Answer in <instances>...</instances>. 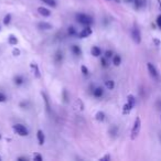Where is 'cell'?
I'll return each mask as SVG.
<instances>
[{"label":"cell","mask_w":161,"mask_h":161,"mask_svg":"<svg viewBox=\"0 0 161 161\" xmlns=\"http://www.w3.org/2000/svg\"><path fill=\"white\" fill-rule=\"evenodd\" d=\"M76 20L83 25H91L93 23V19L91 18L89 16H87V14H84V13L76 14Z\"/></svg>","instance_id":"6da1fadb"},{"label":"cell","mask_w":161,"mask_h":161,"mask_svg":"<svg viewBox=\"0 0 161 161\" xmlns=\"http://www.w3.org/2000/svg\"><path fill=\"white\" fill-rule=\"evenodd\" d=\"M140 128H141V120H140V117H136L134 127H132V129H131V139H136V137L138 136V134H139V131H140Z\"/></svg>","instance_id":"7a4b0ae2"},{"label":"cell","mask_w":161,"mask_h":161,"mask_svg":"<svg viewBox=\"0 0 161 161\" xmlns=\"http://www.w3.org/2000/svg\"><path fill=\"white\" fill-rule=\"evenodd\" d=\"M12 128H13V131H14L17 135H19V136H21V137L28 136V134H29V131L25 128V126H23V125H21V124L14 125Z\"/></svg>","instance_id":"3957f363"},{"label":"cell","mask_w":161,"mask_h":161,"mask_svg":"<svg viewBox=\"0 0 161 161\" xmlns=\"http://www.w3.org/2000/svg\"><path fill=\"white\" fill-rule=\"evenodd\" d=\"M131 37H132V40H134L137 44H139L141 42V34H140V31H139L137 28H134V29H132V31H131Z\"/></svg>","instance_id":"277c9868"},{"label":"cell","mask_w":161,"mask_h":161,"mask_svg":"<svg viewBox=\"0 0 161 161\" xmlns=\"http://www.w3.org/2000/svg\"><path fill=\"white\" fill-rule=\"evenodd\" d=\"M92 32L93 31H92L91 27H89V25H86V27H85V28H84V29H83V30H82V31H80L77 35H78L80 38H82V39H84V38L89 37V35L92 34Z\"/></svg>","instance_id":"5b68a950"},{"label":"cell","mask_w":161,"mask_h":161,"mask_svg":"<svg viewBox=\"0 0 161 161\" xmlns=\"http://www.w3.org/2000/svg\"><path fill=\"white\" fill-rule=\"evenodd\" d=\"M147 68H148V71H149V73H150V75H151L152 77L157 78V77H158V71H157V68H155V65H153L152 63H148V64H147Z\"/></svg>","instance_id":"8992f818"},{"label":"cell","mask_w":161,"mask_h":161,"mask_svg":"<svg viewBox=\"0 0 161 161\" xmlns=\"http://www.w3.org/2000/svg\"><path fill=\"white\" fill-rule=\"evenodd\" d=\"M38 12L40 13L42 17H50L51 16V11L48 8H44V7H39L38 8Z\"/></svg>","instance_id":"52a82bcc"},{"label":"cell","mask_w":161,"mask_h":161,"mask_svg":"<svg viewBox=\"0 0 161 161\" xmlns=\"http://www.w3.org/2000/svg\"><path fill=\"white\" fill-rule=\"evenodd\" d=\"M38 141H39V145L40 146H42V145H44V141H45V136H44L43 131L42 130H38Z\"/></svg>","instance_id":"ba28073f"},{"label":"cell","mask_w":161,"mask_h":161,"mask_svg":"<svg viewBox=\"0 0 161 161\" xmlns=\"http://www.w3.org/2000/svg\"><path fill=\"white\" fill-rule=\"evenodd\" d=\"M134 5L136 9H141L146 6V0H134Z\"/></svg>","instance_id":"9c48e42d"},{"label":"cell","mask_w":161,"mask_h":161,"mask_svg":"<svg viewBox=\"0 0 161 161\" xmlns=\"http://www.w3.org/2000/svg\"><path fill=\"white\" fill-rule=\"evenodd\" d=\"M39 29H41V30H50V29H52V25L48 23V22H40L39 25Z\"/></svg>","instance_id":"30bf717a"},{"label":"cell","mask_w":161,"mask_h":161,"mask_svg":"<svg viewBox=\"0 0 161 161\" xmlns=\"http://www.w3.org/2000/svg\"><path fill=\"white\" fill-rule=\"evenodd\" d=\"M8 42H9V44H11V45H17V43H18V39H17L16 35L10 34V35L8 37Z\"/></svg>","instance_id":"8fae6325"},{"label":"cell","mask_w":161,"mask_h":161,"mask_svg":"<svg viewBox=\"0 0 161 161\" xmlns=\"http://www.w3.org/2000/svg\"><path fill=\"white\" fill-rule=\"evenodd\" d=\"M91 53H92V55L93 56H99L100 55V53H102V51H100V49H99L98 46H93L92 48V50H91Z\"/></svg>","instance_id":"7c38bea8"},{"label":"cell","mask_w":161,"mask_h":161,"mask_svg":"<svg viewBox=\"0 0 161 161\" xmlns=\"http://www.w3.org/2000/svg\"><path fill=\"white\" fill-rule=\"evenodd\" d=\"M103 94H104V91H103L102 87H97V88L94 89V96L95 97H102Z\"/></svg>","instance_id":"4fadbf2b"},{"label":"cell","mask_w":161,"mask_h":161,"mask_svg":"<svg viewBox=\"0 0 161 161\" xmlns=\"http://www.w3.org/2000/svg\"><path fill=\"white\" fill-rule=\"evenodd\" d=\"M31 68L32 71H33V74L35 75V77H40V71H39V68H38V65L37 64H34V63H32L31 64Z\"/></svg>","instance_id":"5bb4252c"},{"label":"cell","mask_w":161,"mask_h":161,"mask_svg":"<svg viewBox=\"0 0 161 161\" xmlns=\"http://www.w3.org/2000/svg\"><path fill=\"white\" fill-rule=\"evenodd\" d=\"M72 52L74 53L75 55H80L82 54V50H80V46H77V45H72Z\"/></svg>","instance_id":"9a60e30c"},{"label":"cell","mask_w":161,"mask_h":161,"mask_svg":"<svg viewBox=\"0 0 161 161\" xmlns=\"http://www.w3.org/2000/svg\"><path fill=\"white\" fill-rule=\"evenodd\" d=\"M95 118L98 120V121H104L105 120V114L103 112H98L96 113V115H95Z\"/></svg>","instance_id":"2e32d148"},{"label":"cell","mask_w":161,"mask_h":161,"mask_svg":"<svg viewBox=\"0 0 161 161\" xmlns=\"http://www.w3.org/2000/svg\"><path fill=\"white\" fill-rule=\"evenodd\" d=\"M42 97L44 99V103H45V107H46V111L50 112V103H49V98H48V96H46V94L45 93H42Z\"/></svg>","instance_id":"e0dca14e"},{"label":"cell","mask_w":161,"mask_h":161,"mask_svg":"<svg viewBox=\"0 0 161 161\" xmlns=\"http://www.w3.org/2000/svg\"><path fill=\"white\" fill-rule=\"evenodd\" d=\"M127 98H128V102H127V103L134 108V106H135V104H136V99H135V97H134L132 95H128Z\"/></svg>","instance_id":"ac0fdd59"},{"label":"cell","mask_w":161,"mask_h":161,"mask_svg":"<svg viewBox=\"0 0 161 161\" xmlns=\"http://www.w3.org/2000/svg\"><path fill=\"white\" fill-rule=\"evenodd\" d=\"M120 62H121V57L119 55H114V57H113V63H114V65L118 66V65L120 64Z\"/></svg>","instance_id":"d6986e66"},{"label":"cell","mask_w":161,"mask_h":161,"mask_svg":"<svg viewBox=\"0 0 161 161\" xmlns=\"http://www.w3.org/2000/svg\"><path fill=\"white\" fill-rule=\"evenodd\" d=\"M105 86H106V88H108V89H113V88L115 87V83H114V80H106Z\"/></svg>","instance_id":"ffe728a7"},{"label":"cell","mask_w":161,"mask_h":161,"mask_svg":"<svg viewBox=\"0 0 161 161\" xmlns=\"http://www.w3.org/2000/svg\"><path fill=\"white\" fill-rule=\"evenodd\" d=\"M42 2H44L45 5H48V6L50 7H56V2H55V0H41Z\"/></svg>","instance_id":"44dd1931"},{"label":"cell","mask_w":161,"mask_h":161,"mask_svg":"<svg viewBox=\"0 0 161 161\" xmlns=\"http://www.w3.org/2000/svg\"><path fill=\"white\" fill-rule=\"evenodd\" d=\"M132 109V107L127 103V104H125L124 105V108H123V113L124 114H128V113H130V111Z\"/></svg>","instance_id":"7402d4cb"},{"label":"cell","mask_w":161,"mask_h":161,"mask_svg":"<svg viewBox=\"0 0 161 161\" xmlns=\"http://www.w3.org/2000/svg\"><path fill=\"white\" fill-rule=\"evenodd\" d=\"M14 83H16L17 85H21V84L23 83V77H22V76H20V75L16 76V77H14Z\"/></svg>","instance_id":"603a6c76"},{"label":"cell","mask_w":161,"mask_h":161,"mask_svg":"<svg viewBox=\"0 0 161 161\" xmlns=\"http://www.w3.org/2000/svg\"><path fill=\"white\" fill-rule=\"evenodd\" d=\"M62 59H63L62 52H61V51H57V52H56V54H55V61L56 62H61V61H62Z\"/></svg>","instance_id":"cb8c5ba5"},{"label":"cell","mask_w":161,"mask_h":161,"mask_svg":"<svg viewBox=\"0 0 161 161\" xmlns=\"http://www.w3.org/2000/svg\"><path fill=\"white\" fill-rule=\"evenodd\" d=\"M10 21H11V14H7L5 19H3V25H8L10 23Z\"/></svg>","instance_id":"d4e9b609"},{"label":"cell","mask_w":161,"mask_h":161,"mask_svg":"<svg viewBox=\"0 0 161 161\" xmlns=\"http://www.w3.org/2000/svg\"><path fill=\"white\" fill-rule=\"evenodd\" d=\"M68 34H70V35H76V34H78V33L76 32V30H75L73 27H70V28H68Z\"/></svg>","instance_id":"484cf974"},{"label":"cell","mask_w":161,"mask_h":161,"mask_svg":"<svg viewBox=\"0 0 161 161\" xmlns=\"http://www.w3.org/2000/svg\"><path fill=\"white\" fill-rule=\"evenodd\" d=\"M113 55H114V53H113V51H111V50H108V51H106L105 52L106 59H109V57H112Z\"/></svg>","instance_id":"4316f807"},{"label":"cell","mask_w":161,"mask_h":161,"mask_svg":"<svg viewBox=\"0 0 161 161\" xmlns=\"http://www.w3.org/2000/svg\"><path fill=\"white\" fill-rule=\"evenodd\" d=\"M80 70H82V73L85 75V76H87V75H88V70H87V68L85 66V65H83V66L80 68Z\"/></svg>","instance_id":"83f0119b"},{"label":"cell","mask_w":161,"mask_h":161,"mask_svg":"<svg viewBox=\"0 0 161 161\" xmlns=\"http://www.w3.org/2000/svg\"><path fill=\"white\" fill-rule=\"evenodd\" d=\"M7 100V97L5 94L0 93V103H3V102H6Z\"/></svg>","instance_id":"f1b7e54d"},{"label":"cell","mask_w":161,"mask_h":161,"mask_svg":"<svg viewBox=\"0 0 161 161\" xmlns=\"http://www.w3.org/2000/svg\"><path fill=\"white\" fill-rule=\"evenodd\" d=\"M12 54L14 56H19V55H20V50H19V49H13Z\"/></svg>","instance_id":"f546056e"},{"label":"cell","mask_w":161,"mask_h":161,"mask_svg":"<svg viewBox=\"0 0 161 161\" xmlns=\"http://www.w3.org/2000/svg\"><path fill=\"white\" fill-rule=\"evenodd\" d=\"M100 160L102 161H108V160H111V156L109 155H106V156H104V157H103V158H100Z\"/></svg>","instance_id":"4dcf8cb0"},{"label":"cell","mask_w":161,"mask_h":161,"mask_svg":"<svg viewBox=\"0 0 161 161\" xmlns=\"http://www.w3.org/2000/svg\"><path fill=\"white\" fill-rule=\"evenodd\" d=\"M100 62H102V65H103V68H107V61L105 60V57H103Z\"/></svg>","instance_id":"1f68e13d"},{"label":"cell","mask_w":161,"mask_h":161,"mask_svg":"<svg viewBox=\"0 0 161 161\" xmlns=\"http://www.w3.org/2000/svg\"><path fill=\"white\" fill-rule=\"evenodd\" d=\"M157 25L161 29V16H158V18H157Z\"/></svg>","instance_id":"d6a6232c"},{"label":"cell","mask_w":161,"mask_h":161,"mask_svg":"<svg viewBox=\"0 0 161 161\" xmlns=\"http://www.w3.org/2000/svg\"><path fill=\"white\" fill-rule=\"evenodd\" d=\"M34 160L42 161V160H43V158H42V157H41L40 155H37V156H34Z\"/></svg>","instance_id":"836d02e7"},{"label":"cell","mask_w":161,"mask_h":161,"mask_svg":"<svg viewBox=\"0 0 161 161\" xmlns=\"http://www.w3.org/2000/svg\"><path fill=\"white\" fill-rule=\"evenodd\" d=\"M153 41H155V43L157 44V45H159V43H160V42H159V40H156V39H155Z\"/></svg>","instance_id":"e575fe53"},{"label":"cell","mask_w":161,"mask_h":161,"mask_svg":"<svg viewBox=\"0 0 161 161\" xmlns=\"http://www.w3.org/2000/svg\"><path fill=\"white\" fill-rule=\"evenodd\" d=\"M18 160H25L27 161V158H25V157H21V158H19Z\"/></svg>","instance_id":"d590c367"},{"label":"cell","mask_w":161,"mask_h":161,"mask_svg":"<svg viewBox=\"0 0 161 161\" xmlns=\"http://www.w3.org/2000/svg\"><path fill=\"white\" fill-rule=\"evenodd\" d=\"M158 2H159V7H160V9H161V0H158Z\"/></svg>","instance_id":"8d00e7d4"},{"label":"cell","mask_w":161,"mask_h":161,"mask_svg":"<svg viewBox=\"0 0 161 161\" xmlns=\"http://www.w3.org/2000/svg\"><path fill=\"white\" fill-rule=\"evenodd\" d=\"M0 160H1V157H0Z\"/></svg>","instance_id":"74e56055"},{"label":"cell","mask_w":161,"mask_h":161,"mask_svg":"<svg viewBox=\"0 0 161 161\" xmlns=\"http://www.w3.org/2000/svg\"><path fill=\"white\" fill-rule=\"evenodd\" d=\"M0 138H1V135H0Z\"/></svg>","instance_id":"f35d334b"}]
</instances>
